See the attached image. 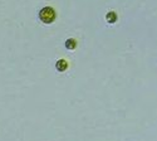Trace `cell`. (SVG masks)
I'll return each instance as SVG.
<instances>
[{
  "label": "cell",
  "mask_w": 157,
  "mask_h": 141,
  "mask_svg": "<svg viewBox=\"0 0 157 141\" xmlns=\"http://www.w3.org/2000/svg\"><path fill=\"white\" fill-rule=\"evenodd\" d=\"M68 66H69L68 61L64 59V58H62V59H58V61H57V63H56V69H57L58 72H65V71H67V68H68Z\"/></svg>",
  "instance_id": "cell-2"
},
{
  "label": "cell",
  "mask_w": 157,
  "mask_h": 141,
  "mask_svg": "<svg viewBox=\"0 0 157 141\" xmlns=\"http://www.w3.org/2000/svg\"><path fill=\"white\" fill-rule=\"evenodd\" d=\"M117 19H118V17H117V14H116L114 11H108L107 14H106V20L109 24H114L117 22Z\"/></svg>",
  "instance_id": "cell-4"
},
{
  "label": "cell",
  "mask_w": 157,
  "mask_h": 141,
  "mask_svg": "<svg viewBox=\"0 0 157 141\" xmlns=\"http://www.w3.org/2000/svg\"><path fill=\"white\" fill-rule=\"evenodd\" d=\"M64 47L67 48L68 50H74L77 48V39H74V38H69V39L65 41Z\"/></svg>",
  "instance_id": "cell-3"
},
{
  "label": "cell",
  "mask_w": 157,
  "mask_h": 141,
  "mask_svg": "<svg viewBox=\"0 0 157 141\" xmlns=\"http://www.w3.org/2000/svg\"><path fill=\"white\" fill-rule=\"evenodd\" d=\"M57 18V13L52 6H44L43 9H40L39 11V19L44 24H52L54 23Z\"/></svg>",
  "instance_id": "cell-1"
}]
</instances>
